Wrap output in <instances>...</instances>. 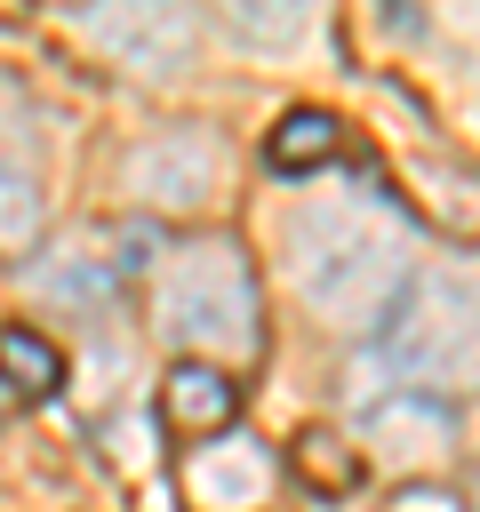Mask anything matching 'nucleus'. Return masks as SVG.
Masks as SVG:
<instances>
[{
	"label": "nucleus",
	"mask_w": 480,
	"mask_h": 512,
	"mask_svg": "<svg viewBox=\"0 0 480 512\" xmlns=\"http://www.w3.org/2000/svg\"><path fill=\"white\" fill-rule=\"evenodd\" d=\"M336 136H344V128H336L320 104H296V112L272 120V136H264V168H272V176H312V168L336 160Z\"/></svg>",
	"instance_id": "obj_8"
},
{
	"label": "nucleus",
	"mask_w": 480,
	"mask_h": 512,
	"mask_svg": "<svg viewBox=\"0 0 480 512\" xmlns=\"http://www.w3.org/2000/svg\"><path fill=\"white\" fill-rule=\"evenodd\" d=\"M360 432L392 456V464H440L456 440V408L440 392H384L360 408Z\"/></svg>",
	"instance_id": "obj_6"
},
{
	"label": "nucleus",
	"mask_w": 480,
	"mask_h": 512,
	"mask_svg": "<svg viewBox=\"0 0 480 512\" xmlns=\"http://www.w3.org/2000/svg\"><path fill=\"white\" fill-rule=\"evenodd\" d=\"M160 416H168L176 440H216V432H232V416H240V384H232L216 360H176V368L160 376Z\"/></svg>",
	"instance_id": "obj_7"
},
{
	"label": "nucleus",
	"mask_w": 480,
	"mask_h": 512,
	"mask_svg": "<svg viewBox=\"0 0 480 512\" xmlns=\"http://www.w3.org/2000/svg\"><path fill=\"white\" fill-rule=\"evenodd\" d=\"M216 24H224L240 48H264V56H288V48L312 32V16H304V8H224Z\"/></svg>",
	"instance_id": "obj_12"
},
{
	"label": "nucleus",
	"mask_w": 480,
	"mask_h": 512,
	"mask_svg": "<svg viewBox=\"0 0 480 512\" xmlns=\"http://www.w3.org/2000/svg\"><path fill=\"white\" fill-rule=\"evenodd\" d=\"M392 512H456V496H448V488H408Z\"/></svg>",
	"instance_id": "obj_15"
},
{
	"label": "nucleus",
	"mask_w": 480,
	"mask_h": 512,
	"mask_svg": "<svg viewBox=\"0 0 480 512\" xmlns=\"http://www.w3.org/2000/svg\"><path fill=\"white\" fill-rule=\"evenodd\" d=\"M0 384L16 400H48L64 384V352L40 336V328H0Z\"/></svg>",
	"instance_id": "obj_9"
},
{
	"label": "nucleus",
	"mask_w": 480,
	"mask_h": 512,
	"mask_svg": "<svg viewBox=\"0 0 480 512\" xmlns=\"http://www.w3.org/2000/svg\"><path fill=\"white\" fill-rule=\"evenodd\" d=\"M296 456H304V480H312V488H328V496H352V488H360V456H352L344 440L304 432V448H296Z\"/></svg>",
	"instance_id": "obj_13"
},
{
	"label": "nucleus",
	"mask_w": 480,
	"mask_h": 512,
	"mask_svg": "<svg viewBox=\"0 0 480 512\" xmlns=\"http://www.w3.org/2000/svg\"><path fill=\"white\" fill-rule=\"evenodd\" d=\"M160 328L192 352H256V280L232 240H192L160 272Z\"/></svg>",
	"instance_id": "obj_3"
},
{
	"label": "nucleus",
	"mask_w": 480,
	"mask_h": 512,
	"mask_svg": "<svg viewBox=\"0 0 480 512\" xmlns=\"http://www.w3.org/2000/svg\"><path fill=\"white\" fill-rule=\"evenodd\" d=\"M32 232H40V200H32V184H24V176H0V240L24 248Z\"/></svg>",
	"instance_id": "obj_14"
},
{
	"label": "nucleus",
	"mask_w": 480,
	"mask_h": 512,
	"mask_svg": "<svg viewBox=\"0 0 480 512\" xmlns=\"http://www.w3.org/2000/svg\"><path fill=\"white\" fill-rule=\"evenodd\" d=\"M80 32L112 64L144 72V80H176L192 64V48H200V24L184 8H168V0H144V8H80Z\"/></svg>",
	"instance_id": "obj_4"
},
{
	"label": "nucleus",
	"mask_w": 480,
	"mask_h": 512,
	"mask_svg": "<svg viewBox=\"0 0 480 512\" xmlns=\"http://www.w3.org/2000/svg\"><path fill=\"white\" fill-rule=\"evenodd\" d=\"M192 488H200V504H216V512L256 504V496H264V448H216V456H200V464H192Z\"/></svg>",
	"instance_id": "obj_10"
},
{
	"label": "nucleus",
	"mask_w": 480,
	"mask_h": 512,
	"mask_svg": "<svg viewBox=\"0 0 480 512\" xmlns=\"http://www.w3.org/2000/svg\"><path fill=\"white\" fill-rule=\"evenodd\" d=\"M32 288H40L48 304H88V312H96V304L112 296V264H96V256H80V248H72V256L32 264Z\"/></svg>",
	"instance_id": "obj_11"
},
{
	"label": "nucleus",
	"mask_w": 480,
	"mask_h": 512,
	"mask_svg": "<svg viewBox=\"0 0 480 512\" xmlns=\"http://www.w3.org/2000/svg\"><path fill=\"white\" fill-rule=\"evenodd\" d=\"M384 368L424 392H480V272H424L392 304Z\"/></svg>",
	"instance_id": "obj_2"
},
{
	"label": "nucleus",
	"mask_w": 480,
	"mask_h": 512,
	"mask_svg": "<svg viewBox=\"0 0 480 512\" xmlns=\"http://www.w3.org/2000/svg\"><path fill=\"white\" fill-rule=\"evenodd\" d=\"M216 176L224 168H216V144L200 128H160L128 152V192L152 200V208H200L216 192Z\"/></svg>",
	"instance_id": "obj_5"
},
{
	"label": "nucleus",
	"mask_w": 480,
	"mask_h": 512,
	"mask_svg": "<svg viewBox=\"0 0 480 512\" xmlns=\"http://www.w3.org/2000/svg\"><path fill=\"white\" fill-rule=\"evenodd\" d=\"M288 272H296V296L304 312H320L328 328L360 336L376 328L400 288H408V232L376 208H304L288 224Z\"/></svg>",
	"instance_id": "obj_1"
}]
</instances>
